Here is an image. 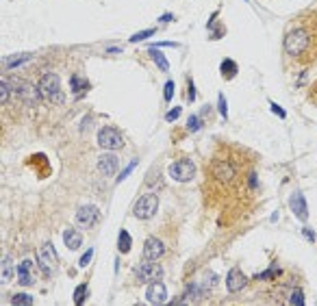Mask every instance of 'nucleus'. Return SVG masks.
<instances>
[{"label": "nucleus", "instance_id": "1", "mask_svg": "<svg viewBox=\"0 0 317 306\" xmlns=\"http://www.w3.org/2000/svg\"><path fill=\"white\" fill-rule=\"evenodd\" d=\"M250 154H246L241 148L222 146L220 152L211 156L207 165V191L213 193V200H226L232 193H237L248 178Z\"/></svg>", "mask_w": 317, "mask_h": 306}, {"label": "nucleus", "instance_id": "2", "mask_svg": "<svg viewBox=\"0 0 317 306\" xmlns=\"http://www.w3.org/2000/svg\"><path fill=\"white\" fill-rule=\"evenodd\" d=\"M282 48H285L287 57H291L302 66L317 61V11L306 13L300 24L289 31L282 41Z\"/></svg>", "mask_w": 317, "mask_h": 306}, {"label": "nucleus", "instance_id": "3", "mask_svg": "<svg viewBox=\"0 0 317 306\" xmlns=\"http://www.w3.org/2000/svg\"><path fill=\"white\" fill-rule=\"evenodd\" d=\"M39 91L41 98H46L50 104H61L63 102V91H61V78L53 72H46L44 76L39 78Z\"/></svg>", "mask_w": 317, "mask_h": 306}, {"label": "nucleus", "instance_id": "4", "mask_svg": "<svg viewBox=\"0 0 317 306\" xmlns=\"http://www.w3.org/2000/svg\"><path fill=\"white\" fill-rule=\"evenodd\" d=\"M37 265L44 272V276H53V273L57 272L59 254H57V250L53 248V243H44L39 248V252H37Z\"/></svg>", "mask_w": 317, "mask_h": 306}, {"label": "nucleus", "instance_id": "5", "mask_svg": "<svg viewBox=\"0 0 317 306\" xmlns=\"http://www.w3.org/2000/svg\"><path fill=\"white\" fill-rule=\"evenodd\" d=\"M157 208H158V196L157 193H146L141 196L133 206V215L137 220H152L157 215Z\"/></svg>", "mask_w": 317, "mask_h": 306}, {"label": "nucleus", "instance_id": "6", "mask_svg": "<svg viewBox=\"0 0 317 306\" xmlns=\"http://www.w3.org/2000/svg\"><path fill=\"white\" fill-rule=\"evenodd\" d=\"M163 276V267L158 265L157 261H141L137 267H135V278L139 282H155V280H161Z\"/></svg>", "mask_w": 317, "mask_h": 306}, {"label": "nucleus", "instance_id": "7", "mask_svg": "<svg viewBox=\"0 0 317 306\" xmlns=\"http://www.w3.org/2000/svg\"><path fill=\"white\" fill-rule=\"evenodd\" d=\"M170 176L178 183H189L195 176V163L191 159H178L170 165Z\"/></svg>", "mask_w": 317, "mask_h": 306}, {"label": "nucleus", "instance_id": "8", "mask_svg": "<svg viewBox=\"0 0 317 306\" xmlns=\"http://www.w3.org/2000/svg\"><path fill=\"white\" fill-rule=\"evenodd\" d=\"M98 143H100V148H105V150H120V148H124V137L118 128L105 126L98 133Z\"/></svg>", "mask_w": 317, "mask_h": 306}, {"label": "nucleus", "instance_id": "9", "mask_svg": "<svg viewBox=\"0 0 317 306\" xmlns=\"http://www.w3.org/2000/svg\"><path fill=\"white\" fill-rule=\"evenodd\" d=\"M98 220H100V213H98V208L94 204H85V206H81L76 211V221L83 228H91Z\"/></svg>", "mask_w": 317, "mask_h": 306}, {"label": "nucleus", "instance_id": "10", "mask_svg": "<svg viewBox=\"0 0 317 306\" xmlns=\"http://www.w3.org/2000/svg\"><path fill=\"white\" fill-rule=\"evenodd\" d=\"M226 285H228V291H230V293H239V291H244L246 287H248V276H246L239 267H232V270L228 272Z\"/></svg>", "mask_w": 317, "mask_h": 306}, {"label": "nucleus", "instance_id": "11", "mask_svg": "<svg viewBox=\"0 0 317 306\" xmlns=\"http://www.w3.org/2000/svg\"><path fill=\"white\" fill-rule=\"evenodd\" d=\"M163 252H165V245H163V241L150 237V239L146 241V245H143L141 261H158V258L163 256Z\"/></svg>", "mask_w": 317, "mask_h": 306}, {"label": "nucleus", "instance_id": "12", "mask_svg": "<svg viewBox=\"0 0 317 306\" xmlns=\"http://www.w3.org/2000/svg\"><path fill=\"white\" fill-rule=\"evenodd\" d=\"M118 165H120V159L111 150L100 154V159H98V171H100L102 176H113L115 171H118Z\"/></svg>", "mask_w": 317, "mask_h": 306}, {"label": "nucleus", "instance_id": "13", "mask_svg": "<svg viewBox=\"0 0 317 306\" xmlns=\"http://www.w3.org/2000/svg\"><path fill=\"white\" fill-rule=\"evenodd\" d=\"M146 300L150 304H163L167 300V289H165V285H163L161 280H155V282H150L148 285V289H146Z\"/></svg>", "mask_w": 317, "mask_h": 306}, {"label": "nucleus", "instance_id": "14", "mask_svg": "<svg viewBox=\"0 0 317 306\" xmlns=\"http://www.w3.org/2000/svg\"><path fill=\"white\" fill-rule=\"evenodd\" d=\"M289 206L293 208L296 217H300L302 221H306V217H309V211H306V200H304V196H302V191L293 193L291 200H289Z\"/></svg>", "mask_w": 317, "mask_h": 306}, {"label": "nucleus", "instance_id": "15", "mask_svg": "<svg viewBox=\"0 0 317 306\" xmlns=\"http://www.w3.org/2000/svg\"><path fill=\"white\" fill-rule=\"evenodd\" d=\"M70 85H72V94L76 96V98H83V96L91 89L89 81H87L85 76H81V74H74V76L70 78Z\"/></svg>", "mask_w": 317, "mask_h": 306}, {"label": "nucleus", "instance_id": "16", "mask_svg": "<svg viewBox=\"0 0 317 306\" xmlns=\"http://www.w3.org/2000/svg\"><path fill=\"white\" fill-rule=\"evenodd\" d=\"M63 241H65V245H68L70 250H78L81 248V243H83V235L78 233V230H74V228H68L63 233Z\"/></svg>", "mask_w": 317, "mask_h": 306}, {"label": "nucleus", "instance_id": "17", "mask_svg": "<svg viewBox=\"0 0 317 306\" xmlns=\"http://www.w3.org/2000/svg\"><path fill=\"white\" fill-rule=\"evenodd\" d=\"M18 280L20 285H33V276H31V261H22V265L18 267Z\"/></svg>", "mask_w": 317, "mask_h": 306}, {"label": "nucleus", "instance_id": "18", "mask_svg": "<svg viewBox=\"0 0 317 306\" xmlns=\"http://www.w3.org/2000/svg\"><path fill=\"white\" fill-rule=\"evenodd\" d=\"M146 52H148V57L157 63L158 69H163V72H167V69H170V63H167V59H165V54H163V52H157V48H148Z\"/></svg>", "mask_w": 317, "mask_h": 306}, {"label": "nucleus", "instance_id": "19", "mask_svg": "<svg viewBox=\"0 0 317 306\" xmlns=\"http://www.w3.org/2000/svg\"><path fill=\"white\" fill-rule=\"evenodd\" d=\"M220 69H222V76L226 78V81H232V78L237 76V61H232V59H224Z\"/></svg>", "mask_w": 317, "mask_h": 306}, {"label": "nucleus", "instance_id": "20", "mask_svg": "<svg viewBox=\"0 0 317 306\" xmlns=\"http://www.w3.org/2000/svg\"><path fill=\"white\" fill-rule=\"evenodd\" d=\"M118 248H120V252H122V254L130 252V235L126 233V230H120V243H118Z\"/></svg>", "mask_w": 317, "mask_h": 306}, {"label": "nucleus", "instance_id": "21", "mask_svg": "<svg viewBox=\"0 0 317 306\" xmlns=\"http://www.w3.org/2000/svg\"><path fill=\"white\" fill-rule=\"evenodd\" d=\"M11 276H13V270H11V258H9V256H4V258H2V282L11 280Z\"/></svg>", "mask_w": 317, "mask_h": 306}, {"label": "nucleus", "instance_id": "22", "mask_svg": "<svg viewBox=\"0 0 317 306\" xmlns=\"http://www.w3.org/2000/svg\"><path fill=\"white\" fill-rule=\"evenodd\" d=\"M85 293H87V285L83 282V285H78L76 291H74V304H83V302H85Z\"/></svg>", "mask_w": 317, "mask_h": 306}, {"label": "nucleus", "instance_id": "23", "mask_svg": "<svg viewBox=\"0 0 317 306\" xmlns=\"http://www.w3.org/2000/svg\"><path fill=\"white\" fill-rule=\"evenodd\" d=\"M11 304H26V306H31L33 298L29 293H18V295H13V298H11Z\"/></svg>", "mask_w": 317, "mask_h": 306}, {"label": "nucleus", "instance_id": "24", "mask_svg": "<svg viewBox=\"0 0 317 306\" xmlns=\"http://www.w3.org/2000/svg\"><path fill=\"white\" fill-rule=\"evenodd\" d=\"M289 302H291V304H304V293H302V291H298V289H293Z\"/></svg>", "mask_w": 317, "mask_h": 306}, {"label": "nucleus", "instance_id": "25", "mask_svg": "<svg viewBox=\"0 0 317 306\" xmlns=\"http://www.w3.org/2000/svg\"><path fill=\"white\" fill-rule=\"evenodd\" d=\"M150 35H155V29H148V31H141V33H137V35H133V37H130V41H133V44H135V41H141V39H148V37H150Z\"/></svg>", "mask_w": 317, "mask_h": 306}, {"label": "nucleus", "instance_id": "26", "mask_svg": "<svg viewBox=\"0 0 317 306\" xmlns=\"http://www.w3.org/2000/svg\"><path fill=\"white\" fill-rule=\"evenodd\" d=\"M26 59H31V54H24V57H16V59H9V61H7V68H9V69H13L16 66H20V63H24Z\"/></svg>", "mask_w": 317, "mask_h": 306}, {"label": "nucleus", "instance_id": "27", "mask_svg": "<svg viewBox=\"0 0 317 306\" xmlns=\"http://www.w3.org/2000/svg\"><path fill=\"white\" fill-rule=\"evenodd\" d=\"M187 128H189V131H200V128H202V119L195 118V115H194V118H189Z\"/></svg>", "mask_w": 317, "mask_h": 306}, {"label": "nucleus", "instance_id": "28", "mask_svg": "<svg viewBox=\"0 0 317 306\" xmlns=\"http://www.w3.org/2000/svg\"><path fill=\"white\" fill-rule=\"evenodd\" d=\"M91 256H94V250H87V252L83 254V258L78 261V265H81V267H87V265H89V261H91Z\"/></svg>", "mask_w": 317, "mask_h": 306}, {"label": "nucleus", "instance_id": "29", "mask_svg": "<svg viewBox=\"0 0 317 306\" xmlns=\"http://www.w3.org/2000/svg\"><path fill=\"white\" fill-rule=\"evenodd\" d=\"M172 96H174V81H167L165 83V102H170Z\"/></svg>", "mask_w": 317, "mask_h": 306}, {"label": "nucleus", "instance_id": "30", "mask_svg": "<svg viewBox=\"0 0 317 306\" xmlns=\"http://www.w3.org/2000/svg\"><path fill=\"white\" fill-rule=\"evenodd\" d=\"M178 115H180V106H176V109H172L170 113L165 115V119L167 122H174V119H178Z\"/></svg>", "mask_w": 317, "mask_h": 306}, {"label": "nucleus", "instance_id": "31", "mask_svg": "<svg viewBox=\"0 0 317 306\" xmlns=\"http://www.w3.org/2000/svg\"><path fill=\"white\" fill-rule=\"evenodd\" d=\"M220 113H222V118L226 119L228 118V109H226V98L220 94Z\"/></svg>", "mask_w": 317, "mask_h": 306}, {"label": "nucleus", "instance_id": "32", "mask_svg": "<svg viewBox=\"0 0 317 306\" xmlns=\"http://www.w3.org/2000/svg\"><path fill=\"white\" fill-rule=\"evenodd\" d=\"M272 111H274V113H276V115H278V118H285V115H287V113H285V111H282V109H281V106H276V104H274V102H272Z\"/></svg>", "mask_w": 317, "mask_h": 306}, {"label": "nucleus", "instance_id": "33", "mask_svg": "<svg viewBox=\"0 0 317 306\" xmlns=\"http://www.w3.org/2000/svg\"><path fill=\"white\" fill-rule=\"evenodd\" d=\"M133 168H135V161H133V163H130V165H128V168H126V170H124V174H122V176H120V178H118V180H124V176H128V174H130V171H133Z\"/></svg>", "mask_w": 317, "mask_h": 306}, {"label": "nucleus", "instance_id": "34", "mask_svg": "<svg viewBox=\"0 0 317 306\" xmlns=\"http://www.w3.org/2000/svg\"><path fill=\"white\" fill-rule=\"evenodd\" d=\"M311 100H313L315 104H317V83H315L313 87H311Z\"/></svg>", "mask_w": 317, "mask_h": 306}]
</instances>
